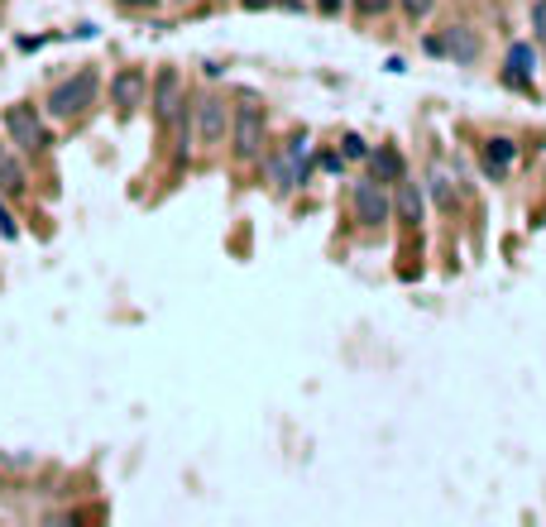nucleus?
<instances>
[{"mask_svg":"<svg viewBox=\"0 0 546 527\" xmlns=\"http://www.w3.org/2000/svg\"><path fill=\"white\" fill-rule=\"evenodd\" d=\"M264 168H268V182H273V192H278V197L307 187V182H312V134L297 130L283 149L264 154Z\"/></svg>","mask_w":546,"mask_h":527,"instance_id":"obj_1","label":"nucleus"},{"mask_svg":"<svg viewBox=\"0 0 546 527\" xmlns=\"http://www.w3.org/2000/svg\"><path fill=\"white\" fill-rule=\"evenodd\" d=\"M264 140H268V115L259 106V96L240 92V101L230 106V154L240 163H259Z\"/></svg>","mask_w":546,"mask_h":527,"instance_id":"obj_2","label":"nucleus"},{"mask_svg":"<svg viewBox=\"0 0 546 527\" xmlns=\"http://www.w3.org/2000/svg\"><path fill=\"white\" fill-rule=\"evenodd\" d=\"M96 96H101V73L96 67H77L73 77H63L58 87L48 92L44 111L54 115V121H77V115H87L96 106Z\"/></svg>","mask_w":546,"mask_h":527,"instance_id":"obj_3","label":"nucleus"},{"mask_svg":"<svg viewBox=\"0 0 546 527\" xmlns=\"http://www.w3.org/2000/svg\"><path fill=\"white\" fill-rule=\"evenodd\" d=\"M0 125H5V140L20 149V154H48V149H54V134H48L39 106H29V101H20V106H5Z\"/></svg>","mask_w":546,"mask_h":527,"instance_id":"obj_4","label":"nucleus"},{"mask_svg":"<svg viewBox=\"0 0 546 527\" xmlns=\"http://www.w3.org/2000/svg\"><path fill=\"white\" fill-rule=\"evenodd\" d=\"M350 211L365 230H379V226L394 220V197H388V187L379 178H360L350 187Z\"/></svg>","mask_w":546,"mask_h":527,"instance_id":"obj_5","label":"nucleus"},{"mask_svg":"<svg viewBox=\"0 0 546 527\" xmlns=\"http://www.w3.org/2000/svg\"><path fill=\"white\" fill-rule=\"evenodd\" d=\"M149 106H153V121L163 130L178 121V111L187 106V82H182L178 67H159V77L149 82Z\"/></svg>","mask_w":546,"mask_h":527,"instance_id":"obj_6","label":"nucleus"},{"mask_svg":"<svg viewBox=\"0 0 546 527\" xmlns=\"http://www.w3.org/2000/svg\"><path fill=\"white\" fill-rule=\"evenodd\" d=\"M192 115H197V140L216 149V144H226L230 140V106H226V96H216V92H201L192 101Z\"/></svg>","mask_w":546,"mask_h":527,"instance_id":"obj_7","label":"nucleus"},{"mask_svg":"<svg viewBox=\"0 0 546 527\" xmlns=\"http://www.w3.org/2000/svg\"><path fill=\"white\" fill-rule=\"evenodd\" d=\"M149 101V73L144 67H121V73H111V106L121 115H134Z\"/></svg>","mask_w":546,"mask_h":527,"instance_id":"obj_8","label":"nucleus"},{"mask_svg":"<svg viewBox=\"0 0 546 527\" xmlns=\"http://www.w3.org/2000/svg\"><path fill=\"white\" fill-rule=\"evenodd\" d=\"M518 154H522V149H518V140H508V134H493V140L480 144V163H484V173L493 182H503L508 173H513Z\"/></svg>","mask_w":546,"mask_h":527,"instance_id":"obj_9","label":"nucleus"},{"mask_svg":"<svg viewBox=\"0 0 546 527\" xmlns=\"http://www.w3.org/2000/svg\"><path fill=\"white\" fill-rule=\"evenodd\" d=\"M398 192H394V216H398V226L403 230H417L422 226V216H426V187L413 182V178H403L394 182Z\"/></svg>","mask_w":546,"mask_h":527,"instance_id":"obj_10","label":"nucleus"},{"mask_svg":"<svg viewBox=\"0 0 546 527\" xmlns=\"http://www.w3.org/2000/svg\"><path fill=\"white\" fill-rule=\"evenodd\" d=\"M532 73H537V48L518 39L513 48H508V58H503V82H508V87H518V92H527V87H532Z\"/></svg>","mask_w":546,"mask_h":527,"instance_id":"obj_11","label":"nucleus"},{"mask_svg":"<svg viewBox=\"0 0 546 527\" xmlns=\"http://www.w3.org/2000/svg\"><path fill=\"white\" fill-rule=\"evenodd\" d=\"M369 178H379L384 187H394V182H403L407 178V159L398 154L394 144H379V149H369Z\"/></svg>","mask_w":546,"mask_h":527,"instance_id":"obj_12","label":"nucleus"},{"mask_svg":"<svg viewBox=\"0 0 546 527\" xmlns=\"http://www.w3.org/2000/svg\"><path fill=\"white\" fill-rule=\"evenodd\" d=\"M0 187H5V197L29 192V168H24V154L15 144H0Z\"/></svg>","mask_w":546,"mask_h":527,"instance_id":"obj_13","label":"nucleus"},{"mask_svg":"<svg viewBox=\"0 0 546 527\" xmlns=\"http://www.w3.org/2000/svg\"><path fill=\"white\" fill-rule=\"evenodd\" d=\"M426 197H432L441 211H455L460 192H455V182H451V173H446V168H436V163L426 168Z\"/></svg>","mask_w":546,"mask_h":527,"instance_id":"obj_14","label":"nucleus"},{"mask_svg":"<svg viewBox=\"0 0 546 527\" xmlns=\"http://www.w3.org/2000/svg\"><path fill=\"white\" fill-rule=\"evenodd\" d=\"M446 58H455V63H474V58H480V39H470V29H465V24H451V29H446Z\"/></svg>","mask_w":546,"mask_h":527,"instance_id":"obj_15","label":"nucleus"},{"mask_svg":"<svg viewBox=\"0 0 546 527\" xmlns=\"http://www.w3.org/2000/svg\"><path fill=\"white\" fill-rule=\"evenodd\" d=\"M0 240H20V216L10 211V201H5V187H0Z\"/></svg>","mask_w":546,"mask_h":527,"instance_id":"obj_16","label":"nucleus"},{"mask_svg":"<svg viewBox=\"0 0 546 527\" xmlns=\"http://www.w3.org/2000/svg\"><path fill=\"white\" fill-rule=\"evenodd\" d=\"M340 154H346V163H365L369 159V144L360 140V134H346V140H340Z\"/></svg>","mask_w":546,"mask_h":527,"instance_id":"obj_17","label":"nucleus"},{"mask_svg":"<svg viewBox=\"0 0 546 527\" xmlns=\"http://www.w3.org/2000/svg\"><path fill=\"white\" fill-rule=\"evenodd\" d=\"M388 10H394V0H355V15H360V20H379Z\"/></svg>","mask_w":546,"mask_h":527,"instance_id":"obj_18","label":"nucleus"},{"mask_svg":"<svg viewBox=\"0 0 546 527\" xmlns=\"http://www.w3.org/2000/svg\"><path fill=\"white\" fill-rule=\"evenodd\" d=\"M398 5H403L407 20H426V15L436 10V0H398Z\"/></svg>","mask_w":546,"mask_h":527,"instance_id":"obj_19","label":"nucleus"},{"mask_svg":"<svg viewBox=\"0 0 546 527\" xmlns=\"http://www.w3.org/2000/svg\"><path fill=\"white\" fill-rule=\"evenodd\" d=\"M422 48H426L432 58H446V34H426V39H422Z\"/></svg>","mask_w":546,"mask_h":527,"instance_id":"obj_20","label":"nucleus"},{"mask_svg":"<svg viewBox=\"0 0 546 527\" xmlns=\"http://www.w3.org/2000/svg\"><path fill=\"white\" fill-rule=\"evenodd\" d=\"M317 163L327 168V173H346V154H321Z\"/></svg>","mask_w":546,"mask_h":527,"instance_id":"obj_21","label":"nucleus"},{"mask_svg":"<svg viewBox=\"0 0 546 527\" xmlns=\"http://www.w3.org/2000/svg\"><path fill=\"white\" fill-rule=\"evenodd\" d=\"M121 10H159V0H121Z\"/></svg>","mask_w":546,"mask_h":527,"instance_id":"obj_22","label":"nucleus"},{"mask_svg":"<svg viewBox=\"0 0 546 527\" xmlns=\"http://www.w3.org/2000/svg\"><path fill=\"white\" fill-rule=\"evenodd\" d=\"M340 5H346V0H317L321 15H340Z\"/></svg>","mask_w":546,"mask_h":527,"instance_id":"obj_23","label":"nucleus"},{"mask_svg":"<svg viewBox=\"0 0 546 527\" xmlns=\"http://www.w3.org/2000/svg\"><path fill=\"white\" fill-rule=\"evenodd\" d=\"M240 5H245V10H268L273 0H240Z\"/></svg>","mask_w":546,"mask_h":527,"instance_id":"obj_24","label":"nucleus"},{"mask_svg":"<svg viewBox=\"0 0 546 527\" xmlns=\"http://www.w3.org/2000/svg\"><path fill=\"white\" fill-rule=\"evenodd\" d=\"M173 5H187V0H173Z\"/></svg>","mask_w":546,"mask_h":527,"instance_id":"obj_25","label":"nucleus"}]
</instances>
